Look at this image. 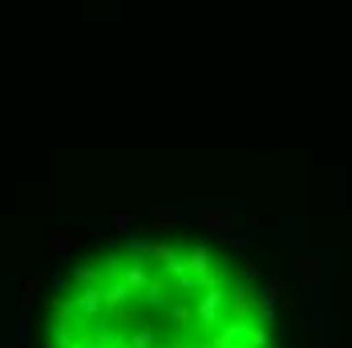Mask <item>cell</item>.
Instances as JSON below:
<instances>
[{
	"instance_id": "cell-1",
	"label": "cell",
	"mask_w": 352,
	"mask_h": 348,
	"mask_svg": "<svg viewBox=\"0 0 352 348\" xmlns=\"http://www.w3.org/2000/svg\"><path fill=\"white\" fill-rule=\"evenodd\" d=\"M223 308H227V292H219L214 283H207L190 316H195V324H199L203 332H214V328H219V316H223Z\"/></svg>"
},
{
	"instance_id": "cell-2",
	"label": "cell",
	"mask_w": 352,
	"mask_h": 348,
	"mask_svg": "<svg viewBox=\"0 0 352 348\" xmlns=\"http://www.w3.org/2000/svg\"><path fill=\"white\" fill-rule=\"evenodd\" d=\"M73 312H77V320H85V316H102L106 312V296H102V287L98 283H89L85 292H73Z\"/></svg>"
},
{
	"instance_id": "cell-3",
	"label": "cell",
	"mask_w": 352,
	"mask_h": 348,
	"mask_svg": "<svg viewBox=\"0 0 352 348\" xmlns=\"http://www.w3.org/2000/svg\"><path fill=\"white\" fill-rule=\"evenodd\" d=\"M113 276L122 279V283H126V287H130V292H146V287H150V272H146V263H142V259H134V263H130V268H126V263H122V268H118V272H113Z\"/></svg>"
},
{
	"instance_id": "cell-4",
	"label": "cell",
	"mask_w": 352,
	"mask_h": 348,
	"mask_svg": "<svg viewBox=\"0 0 352 348\" xmlns=\"http://www.w3.org/2000/svg\"><path fill=\"white\" fill-rule=\"evenodd\" d=\"M182 259H186V272H190V276H207V279H219V276L211 272V251H207V247H190V251H186Z\"/></svg>"
},
{
	"instance_id": "cell-5",
	"label": "cell",
	"mask_w": 352,
	"mask_h": 348,
	"mask_svg": "<svg viewBox=\"0 0 352 348\" xmlns=\"http://www.w3.org/2000/svg\"><path fill=\"white\" fill-rule=\"evenodd\" d=\"M154 345H158V332L150 324H138L134 328V348H154Z\"/></svg>"
},
{
	"instance_id": "cell-6",
	"label": "cell",
	"mask_w": 352,
	"mask_h": 348,
	"mask_svg": "<svg viewBox=\"0 0 352 348\" xmlns=\"http://www.w3.org/2000/svg\"><path fill=\"white\" fill-rule=\"evenodd\" d=\"M73 239H77V231H53V255L61 259V255L73 247Z\"/></svg>"
},
{
	"instance_id": "cell-7",
	"label": "cell",
	"mask_w": 352,
	"mask_h": 348,
	"mask_svg": "<svg viewBox=\"0 0 352 348\" xmlns=\"http://www.w3.org/2000/svg\"><path fill=\"white\" fill-rule=\"evenodd\" d=\"M77 283H102V272H89V268H73Z\"/></svg>"
},
{
	"instance_id": "cell-8",
	"label": "cell",
	"mask_w": 352,
	"mask_h": 348,
	"mask_svg": "<svg viewBox=\"0 0 352 348\" xmlns=\"http://www.w3.org/2000/svg\"><path fill=\"white\" fill-rule=\"evenodd\" d=\"M113 231H118V235L126 239V235L134 231V223H130V215H118V219H113Z\"/></svg>"
},
{
	"instance_id": "cell-9",
	"label": "cell",
	"mask_w": 352,
	"mask_h": 348,
	"mask_svg": "<svg viewBox=\"0 0 352 348\" xmlns=\"http://www.w3.org/2000/svg\"><path fill=\"white\" fill-rule=\"evenodd\" d=\"M53 292H69V279H65V276H53Z\"/></svg>"
},
{
	"instance_id": "cell-10",
	"label": "cell",
	"mask_w": 352,
	"mask_h": 348,
	"mask_svg": "<svg viewBox=\"0 0 352 348\" xmlns=\"http://www.w3.org/2000/svg\"><path fill=\"white\" fill-rule=\"evenodd\" d=\"M8 348H25V345H16V340H8Z\"/></svg>"
}]
</instances>
